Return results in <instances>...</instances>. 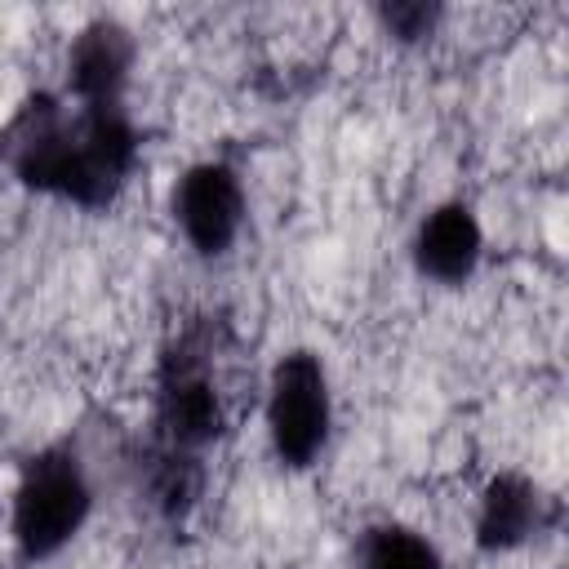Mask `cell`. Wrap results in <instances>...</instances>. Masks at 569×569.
<instances>
[{
	"mask_svg": "<svg viewBox=\"0 0 569 569\" xmlns=\"http://www.w3.org/2000/svg\"><path fill=\"white\" fill-rule=\"evenodd\" d=\"M98 507L93 476L71 445L36 449L9 489V542L22 565H49L89 529Z\"/></svg>",
	"mask_w": 569,
	"mask_h": 569,
	"instance_id": "obj_2",
	"label": "cell"
},
{
	"mask_svg": "<svg viewBox=\"0 0 569 569\" xmlns=\"http://www.w3.org/2000/svg\"><path fill=\"white\" fill-rule=\"evenodd\" d=\"M142 133L129 107H71L31 93L4 124V164L18 187L76 209H107L133 182Z\"/></svg>",
	"mask_w": 569,
	"mask_h": 569,
	"instance_id": "obj_1",
	"label": "cell"
},
{
	"mask_svg": "<svg viewBox=\"0 0 569 569\" xmlns=\"http://www.w3.org/2000/svg\"><path fill=\"white\" fill-rule=\"evenodd\" d=\"M485 244H489V236H485L476 204L462 196H445L431 209H422V218L413 222L409 267L418 280H427L436 289H462L480 276Z\"/></svg>",
	"mask_w": 569,
	"mask_h": 569,
	"instance_id": "obj_7",
	"label": "cell"
},
{
	"mask_svg": "<svg viewBox=\"0 0 569 569\" xmlns=\"http://www.w3.org/2000/svg\"><path fill=\"white\" fill-rule=\"evenodd\" d=\"M551 520V498L538 476L520 467H498L480 480L471 498V547L480 556L507 560L529 551Z\"/></svg>",
	"mask_w": 569,
	"mask_h": 569,
	"instance_id": "obj_6",
	"label": "cell"
},
{
	"mask_svg": "<svg viewBox=\"0 0 569 569\" xmlns=\"http://www.w3.org/2000/svg\"><path fill=\"white\" fill-rule=\"evenodd\" d=\"M258 413L271 458L284 471H311L333 440L338 396L333 373L316 347H289L271 360L258 387Z\"/></svg>",
	"mask_w": 569,
	"mask_h": 569,
	"instance_id": "obj_3",
	"label": "cell"
},
{
	"mask_svg": "<svg viewBox=\"0 0 569 569\" xmlns=\"http://www.w3.org/2000/svg\"><path fill=\"white\" fill-rule=\"evenodd\" d=\"M373 18H378V27H382L391 40H400V44H422V40H431V36L440 31L445 9H440V4H427V0H396V4H378Z\"/></svg>",
	"mask_w": 569,
	"mask_h": 569,
	"instance_id": "obj_10",
	"label": "cell"
},
{
	"mask_svg": "<svg viewBox=\"0 0 569 569\" xmlns=\"http://www.w3.org/2000/svg\"><path fill=\"white\" fill-rule=\"evenodd\" d=\"M236 418L231 391L222 373L213 369V356H200L191 347H178L164 356L156 378V431L164 449L200 458L209 445L227 436Z\"/></svg>",
	"mask_w": 569,
	"mask_h": 569,
	"instance_id": "obj_4",
	"label": "cell"
},
{
	"mask_svg": "<svg viewBox=\"0 0 569 569\" xmlns=\"http://www.w3.org/2000/svg\"><path fill=\"white\" fill-rule=\"evenodd\" d=\"M169 222L196 258H227L249 227V191L240 169L222 156L191 160L169 187Z\"/></svg>",
	"mask_w": 569,
	"mask_h": 569,
	"instance_id": "obj_5",
	"label": "cell"
},
{
	"mask_svg": "<svg viewBox=\"0 0 569 569\" xmlns=\"http://www.w3.org/2000/svg\"><path fill=\"white\" fill-rule=\"evenodd\" d=\"M356 569H449L440 542L405 520H378L356 542Z\"/></svg>",
	"mask_w": 569,
	"mask_h": 569,
	"instance_id": "obj_9",
	"label": "cell"
},
{
	"mask_svg": "<svg viewBox=\"0 0 569 569\" xmlns=\"http://www.w3.org/2000/svg\"><path fill=\"white\" fill-rule=\"evenodd\" d=\"M62 98L71 107H129V80L138 67V40L120 18H89L67 44Z\"/></svg>",
	"mask_w": 569,
	"mask_h": 569,
	"instance_id": "obj_8",
	"label": "cell"
}]
</instances>
